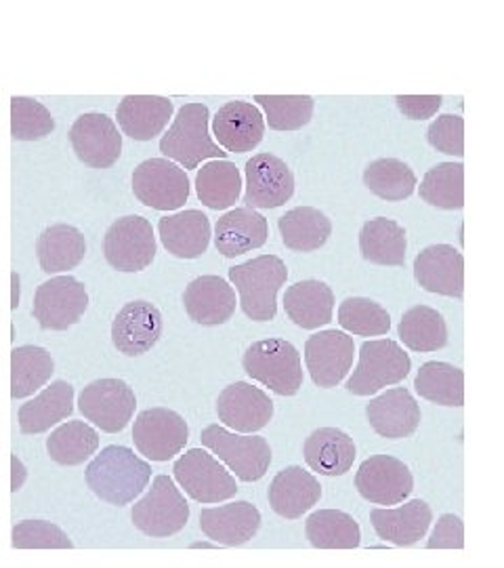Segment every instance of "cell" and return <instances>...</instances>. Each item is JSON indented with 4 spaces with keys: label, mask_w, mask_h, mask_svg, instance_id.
Segmentation results:
<instances>
[{
    "label": "cell",
    "mask_w": 504,
    "mask_h": 568,
    "mask_svg": "<svg viewBox=\"0 0 504 568\" xmlns=\"http://www.w3.org/2000/svg\"><path fill=\"white\" fill-rule=\"evenodd\" d=\"M86 485L110 506L133 504L152 480V466L122 445H110L86 466Z\"/></svg>",
    "instance_id": "obj_1"
},
{
    "label": "cell",
    "mask_w": 504,
    "mask_h": 568,
    "mask_svg": "<svg viewBox=\"0 0 504 568\" xmlns=\"http://www.w3.org/2000/svg\"><path fill=\"white\" fill-rule=\"evenodd\" d=\"M288 278V267L278 255H259L229 270L238 288L240 307L255 323H271L278 314V293Z\"/></svg>",
    "instance_id": "obj_2"
},
{
    "label": "cell",
    "mask_w": 504,
    "mask_h": 568,
    "mask_svg": "<svg viewBox=\"0 0 504 568\" xmlns=\"http://www.w3.org/2000/svg\"><path fill=\"white\" fill-rule=\"evenodd\" d=\"M210 112L204 103H185L168 131L162 135L164 159L182 164L183 169H198L204 161L227 159V152L210 138Z\"/></svg>",
    "instance_id": "obj_3"
},
{
    "label": "cell",
    "mask_w": 504,
    "mask_h": 568,
    "mask_svg": "<svg viewBox=\"0 0 504 568\" xmlns=\"http://www.w3.org/2000/svg\"><path fill=\"white\" fill-rule=\"evenodd\" d=\"M244 373L278 396H297L302 387L301 354L286 339H261L248 345L243 356Z\"/></svg>",
    "instance_id": "obj_4"
},
{
    "label": "cell",
    "mask_w": 504,
    "mask_h": 568,
    "mask_svg": "<svg viewBox=\"0 0 504 568\" xmlns=\"http://www.w3.org/2000/svg\"><path fill=\"white\" fill-rule=\"evenodd\" d=\"M200 440L243 483L261 480L271 466V447L263 436L210 424L202 429Z\"/></svg>",
    "instance_id": "obj_5"
},
{
    "label": "cell",
    "mask_w": 504,
    "mask_h": 568,
    "mask_svg": "<svg viewBox=\"0 0 504 568\" xmlns=\"http://www.w3.org/2000/svg\"><path fill=\"white\" fill-rule=\"evenodd\" d=\"M189 520V504L168 476H156L152 488L131 509V523L145 537L166 539L182 532Z\"/></svg>",
    "instance_id": "obj_6"
},
{
    "label": "cell",
    "mask_w": 504,
    "mask_h": 568,
    "mask_svg": "<svg viewBox=\"0 0 504 568\" xmlns=\"http://www.w3.org/2000/svg\"><path fill=\"white\" fill-rule=\"evenodd\" d=\"M412 361L402 345L393 339H374L360 345V361L347 379V392L353 396H372L383 387L395 386L410 375Z\"/></svg>",
    "instance_id": "obj_7"
},
{
    "label": "cell",
    "mask_w": 504,
    "mask_h": 568,
    "mask_svg": "<svg viewBox=\"0 0 504 568\" xmlns=\"http://www.w3.org/2000/svg\"><path fill=\"white\" fill-rule=\"evenodd\" d=\"M175 480L198 504H219L236 497V476L204 448L185 450L175 466Z\"/></svg>",
    "instance_id": "obj_8"
},
{
    "label": "cell",
    "mask_w": 504,
    "mask_h": 568,
    "mask_svg": "<svg viewBox=\"0 0 504 568\" xmlns=\"http://www.w3.org/2000/svg\"><path fill=\"white\" fill-rule=\"evenodd\" d=\"M154 227L142 215H126L107 227L103 239L105 262L119 272L135 274L156 260Z\"/></svg>",
    "instance_id": "obj_9"
},
{
    "label": "cell",
    "mask_w": 504,
    "mask_h": 568,
    "mask_svg": "<svg viewBox=\"0 0 504 568\" xmlns=\"http://www.w3.org/2000/svg\"><path fill=\"white\" fill-rule=\"evenodd\" d=\"M192 183L182 164L147 159L133 171V194L154 211H177L187 203Z\"/></svg>",
    "instance_id": "obj_10"
},
{
    "label": "cell",
    "mask_w": 504,
    "mask_h": 568,
    "mask_svg": "<svg viewBox=\"0 0 504 568\" xmlns=\"http://www.w3.org/2000/svg\"><path fill=\"white\" fill-rule=\"evenodd\" d=\"M79 408L86 422L105 434H119L133 422L137 396L124 379H97L84 387L79 396Z\"/></svg>",
    "instance_id": "obj_11"
},
{
    "label": "cell",
    "mask_w": 504,
    "mask_h": 568,
    "mask_svg": "<svg viewBox=\"0 0 504 568\" xmlns=\"http://www.w3.org/2000/svg\"><path fill=\"white\" fill-rule=\"evenodd\" d=\"M86 307V286L68 274L55 276L37 288L32 316L44 331H68L81 323Z\"/></svg>",
    "instance_id": "obj_12"
},
{
    "label": "cell",
    "mask_w": 504,
    "mask_h": 568,
    "mask_svg": "<svg viewBox=\"0 0 504 568\" xmlns=\"http://www.w3.org/2000/svg\"><path fill=\"white\" fill-rule=\"evenodd\" d=\"M189 440V426L177 410L154 406L142 410L133 426V443L143 457L164 464L182 455Z\"/></svg>",
    "instance_id": "obj_13"
},
{
    "label": "cell",
    "mask_w": 504,
    "mask_h": 568,
    "mask_svg": "<svg viewBox=\"0 0 504 568\" xmlns=\"http://www.w3.org/2000/svg\"><path fill=\"white\" fill-rule=\"evenodd\" d=\"M356 344L343 331L328 328L313 333L305 342V365L313 384L323 389L343 384L344 377L353 368Z\"/></svg>",
    "instance_id": "obj_14"
},
{
    "label": "cell",
    "mask_w": 504,
    "mask_h": 568,
    "mask_svg": "<svg viewBox=\"0 0 504 568\" xmlns=\"http://www.w3.org/2000/svg\"><path fill=\"white\" fill-rule=\"evenodd\" d=\"M243 203L250 209H278L295 194V175L290 166L276 154L261 152L244 164Z\"/></svg>",
    "instance_id": "obj_15"
},
{
    "label": "cell",
    "mask_w": 504,
    "mask_h": 568,
    "mask_svg": "<svg viewBox=\"0 0 504 568\" xmlns=\"http://www.w3.org/2000/svg\"><path fill=\"white\" fill-rule=\"evenodd\" d=\"M356 488L372 506H398L412 495L414 478L398 457L372 455L358 469Z\"/></svg>",
    "instance_id": "obj_16"
},
{
    "label": "cell",
    "mask_w": 504,
    "mask_h": 568,
    "mask_svg": "<svg viewBox=\"0 0 504 568\" xmlns=\"http://www.w3.org/2000/svg\"><path fill=\"white\" fill-rule=\"evenodd\" d=\"M70 143L81 163L91 169H110L122 154V135L107 114L86 112L70 129Z\"/></svg>",
    "instance_id": "obj_17"
},
{
    "label": "cell",
    "mask_w": 504,
    "mask_h": 568,
    "mask_svg": "<svg viewBox=\"0 0 504 568\" xmlns=\"http://www.w3.org/2000/svg\"><path fill=\"white\" fill-rule=\"evenodd\" d=\"M217 417L223 426L255 434L261 432L274 419V400L261 387L248 382H236L225 387L217 398Z\"/></svg>",
    "instance_id": "obj_18"
},
{
    "label": "cell",
    "mask_w": 504,
    "mask_h": 568,
    "mask_svg": "<svg viewBox=\"0 0 504 568\" xmlns=\"http://www.w3.org/2000/svg\"><path fill=\"white\" fill-rule=\"evenodd\" d=\"M164 321L152 302L137 300L122 305L112 323V344L124 356H143L161 342Z\"/></svg>",
    "instance_id": "obj_19"
},
{
    "label": "cell",
    "mask_w": 504,
    "mask_h": 568,
    "mask_svg": "<svg viewBox=\"0 0 504 568\" xmlns=\"http://www.w3.org/2000/svg\"><path fill=\"white\" fill-rule=\"evenodd\" d=\"M414 278L426 293L461 300L464 295V257L452 244H431L414 260Z\"/></svg>",
    "instance_id": "obj_20"
},
{
    "label": "cell",
    "mask_w": 504,
    "mask_h": 568,
    "mask_svg": "<svg viewBox=\"0 0 504 568\" xmlns=\"http://www.w3.org/2000/svg\"><path fill=\"white\" fill-rule=\"evenodd\" d=\"M370 427L387 440L410 438L421 426V406L405 387H391L366 405Z\"/></svg>",
    "instance_id": "obj_21"
},
{
    "label": "cell",
    "mask_w": 504,
    "mask_h": 568,
    "mask_svg": "<svg viewBox=\"0 0 504 568\" xmlns=\"http://www.w3.org/2000/svg\"><path fill=\"white\" fill-rule=\"evenodd\" d=\"M183 305L187 316L202 326H222L236 314V291L222 276H198L185 286Z\"/></svg>",
    "instance_id": "obj_22"
},
{
    "label": "cell",
    "mask_w": 504,
    "mask_h": 568,
    "mask_svg": "<svg viewBox=\"0 0 504 568\" xmlns=\"http://www.w3.org/2000/svg\"><path fill=\"white\" fill-rule=\"evenodd\" d=\"M213 135L227 154L253 152L265 138V116L253 103L227 102L213 119Z\"/></svg>",
    "instance_id": "obj_23"
},
{
    "label": "cell",
    "mask_w": 504,
    "mask_h": 568,
    "mask_svg": "<svg viewBox=\"0 0 504 568\" xmlns=\"http://www.w3.org/2000/svg\"><path fill=\"white\" fill-rule=\"evenodd\" d=\"M261 511L250 501H232L219 508L200 511V530L223 548H238L257 537Z\"/></svg>",
    "instance_id": "obj_24"
},
{
    "label": "cell",
    "mask_w": 504,
    "mask_h": 568,
    "mask_svg": "<svg viewBox=\"0 0 504 568\" xmlns=\"http://www.w3.org/2000/svg\"><path fill=\"white\" fill-rule=\"evenodd\" d=\"M267 499L280 518L299 520L302 514L320 504L322 485L301 466L284 467L267 488Z\"/></svg>",
    "instance_id": "obj_25"
},
{
    "label": "cell",
    "mask_w": 504,
    "mask_h": 568,
    "mask_svg": "<svg viewBox=\"0 0 504 568\" xmlns=\"http://www.w3.org/2000/svg\"><path fill=\"white\" fill-rule=\"evenodd\" d=\"M374 532L384 544L395 548L416 546L433 523V509L423 499L405 501L398 508H374L370 511Z\"/></svg>",
    "instance_id": "obj_26"
},
{
    "label": "cell",
    "mask_w": 504,
    "mask_h": 568,
    "mask_svg": "<svg viewBox=\"0 0 504 568\" xmlns=\"http://www.w3.org/2000/svg\"><path fill=\"white\" fill-rule=\"evenodd\" d=\"M269 239V224L257 209L238 206L227 211L215 225V246L223 257L234 260L257 251Z\"/></svg>",
    "instance_id": "obj_27"
},
{
    "label": "cell",
    "mask_w": 504,
    "mask_h": 568,
    "mask_svg": "<svg viewBox=\"0 0 504 568\" xmlns=\"http://www.w3.org/2000/svg\"><path fill=\"white\" fill-rule=\"evenodd\" d=\"M158 234L164 248L179 260L202 257L213 236L208 217L198 209L164 215L158 222Z\"/></svg>",
    "instance_id": "obj_28"
},
{
    "label": "cell",
    "mask_w": 504,
    "mask_h": 568,
    "mask_svg": "<svg viewBox=\"0 0 504 568\" xmlns=\"http://www.w3.org/2000/svg\"><path fill=\"white\" fill-rule=\"evenodd\" d=\"M175 105L158 95H126L119 108L116 119L122 133L135 142H152L173 119Z\"/></svg>",
    "instance_id": "obj_29"
},
{
    "label": "cell",
    "mask_w": 504,
    "mask_h": 568,
    "mask_svg": "<svg viewBox=\"0 0 504 568\" xmlns=\"http://www.w3.org/2000/svg\"><path fill=\"white\" fill-rule=\"evenodd\" d=\"M302 455L313 471L322 476H343L353 467L358 448L343 429L320 427L307 436Z\"/></svg>",
    "instance_id": "obj_30"
},
{
    "label": "cell",
    "mask_w": 504,
    "mask_h": 568,
    "mask_svg": "<svg viewBox=\"0 0 504 568\" xmlns=\"http://www.w3.org/2000/svg\"><path fill=\"white\" fill-rule=\"evenodd\" d=\"M284 310L295 325L313 331L332 323L335 293L322 281H299L286 288Z\"/></svg>",
    "instance_id": "obj_31"
},
{
    "label": "cell",
    "mask_w": 504,
    "mask_h": 568,
    "mask_svg": "<svg viewBox=\"0 0 504 568\" xmlns=\"http://www.w3.org/2000/svg\"><path fill=\"white\" fill-rule=\"evenodd\" d=\"M74 413V387L58 379L44 387L39 396L20 406L18 422L21 434L34 436L49 432L51 427L65 422Z\"/></svg>",
    "instance_id": "obj_32"
},
{
    "label": "cell",
    "mask_w": 504,
    "mask_h": 568,
    "mask_svg": "<svg viewBox=\"0 0 504 568\" xmlns=\"http://www.w3.org/2000/svg\"><path fill=\"white\" fill-rule=\"evenodd\" d=\"M37 255L44 274H63L74 270L86 255V241L79 227L53 224L42 230L37 241Z\"/></svg>",
    "instance_id": "obj_33"
},
{
    "label": "cell",
    "mask_w": 504,
    "mask_h": 568,
    "mask_svg": "<svg viewBox=\"0 0 504 568\" xmlns=\"http://www.w3.org/2000/svg\"><path fill=\"white\" fill-rule=\"evenodd\" d=\"M278 230L286 248L295 253H313L332 236V222L316 206H297L278 220Z\"/></svg>",
    "instance_id": "obj_34"
},
{
    "label": "cell",
    "mask_w": 504,
    "mask_h": 568,
    "mask_svg": "<svg viewBox=\"0 0 504 568\" xmlns=\"http://www.w3.org/2000/svg\"><path fill=\"white\" fill-rule=\"evenodd\" d=\"M408 236L395 220L374 217L360 230V253L368 264L402 267L405 264Z\"/></svg>",
    "instance_id": "obj_35"
},
{
    "label": "cell",
    "mask_w": 504,
    "mask_h": 568,
    "mask_svg": "<svg viewBox=\"0 0 504 568\" xmlns=\"http://www.w3.org/2000/svg\"><path fill=\"white\" fill-rule=\"evenodd\" d=\"M196 194L206 209L225 211L240 201L243 173L227 159H215L202 164L196 175Z\"/></svg>",
    "instance_id": "obj_36"
},
{
    "label": "cell",
    "mask_w": 504,
    "mask_h": 568,
    "mask_svg": "<svg viewBox=\"0 0 504 568\" xmlns=\"http://www.w3.org/2000/svg\"><path fill=\"white\" fill-rule=\"evenodd\" d=\"M305 535L316 549H356L362 546L358 520L341 509H318L305 520Z\"/></svg>",
    "instance_id": "obj_37"
},
{
    "label": "cell",
    "mask_w": 504,
    "mask_h": 568,
    "mask_svg": "<svg viewBox=\"0 0 504 568\" xmlns=\"http://www.w3.org/2000/svg\"><path fill=\"white\" fill-rule=\"evenodd\" d=\"M55 373L53 356L41 345H20L11 352V398L21 400L39 392Z\"/></svg>",
    "instance_id": "obj_38"
},
{
    "label": "cell",
    "mask_w": 504,
    "mask_h": 568,
    "mask_svg": "<svg viewBox=\"0 0 504 568\" xmlns=\"http://www.w3.org/2000/svg\"><path fill=\"white\" fill-rule=\"evenodd\" d=\"M398 333L408 349L421 354L438 352L448 345V323L438 310L429 305H414L405 310Z\"/></svg>",
    "instance_id": "obj_39"
},
{
    "label": "cell",
    "mask_w": 504,
    "mask_h": 568,
    "mask_svg": "<svg viewBox=\"0 0 504 568\" xmlns=\"http://www.w3.org/2000/svg\"><path fill=\"white\" fill-rule=\"evenodd\" d=\"M363 185L387 203H402L414 194L419 178L400 159H377L363 169Z\"/></svg>",
    "instance_id": "obj_40"
},
{
    "label": "cell",
    "mask_w": 504,
    "mask_h": 568,
    "mask_svg": "<svg viewBox=\"0 0 504 568\" xmlns=\"http://www.w3.org/2000/svg\"><path fill=\"white\" fill-rule=\"evenodd\" d=\"M100 448L97 429L84 422H68L51 432L47 438V453L60 466L74 467L84 464Z\"/></svg>",
    "instance_id": "obj_41"
},
{
    "label": "cell",
    "mask_w": 504,
    "mask_h": 568,
    "mask_svg": "<svg viewBox=\"0 0 504 568\" xmlns=\"http://www.w3.org/2000/svg\"><path fill=\"white\" fill-rule=\"evenodd\" d=\"M414 387L421 398L433 403V405H464L463 368L450 365V363H440V361L424 363L416 373Z\"/></svg>",
    "instance_id": "obj_42"
},
{
    "label": "cell",
    "mask_w": 504,
    "mask_h": 568,
    "mask_svg": "<svg viewBox=\"0 0 504 568\" xmlns=\"http://www.w3.org/2000/svg\"><path fill=\"white\" fill-rule=\"evenodd\" d=\"M424 203L442 211H461L464 206V164L440 163L424 173L419 185Z\"/></svg>",
    "instance_id": "obj_43"
},
{
    "label": "cell",
    "mask_w": 504,
    "mask_h": 568,
    "mask_svg": "<svg viewBox=\"0 0 504 568\" xmlns=\"http://www.w3.org/2000/svg\"><path fill=\"white\" fill-rule=\"evenodd\" d=\"M339 325L358 337H379L391 328V314L368 297H347L339 305Z\"/></svg>",
    "instance_id": "obj_44"
},
{
    "label": "cell",
    "mask_w": 504,
    "mask_h": 568,
    "mask_svg": "<svg viewBox=\"0 0 504 568\" xmlns=\"http://www.w3.org/2000/svg\"><path fill=\"white\" fill-rule=\"evenodd\" d=\"M255 102L265 110V122L274 131H299L309 124L316 110L309 95H257Z\"/></svg>",
    "instance_id": "obj_45"
},
{
    "label": "cell",
    "mask_w": 504,
    "mask_h": 568,
    "mask_svg": "<svg viewBox=\"0 0 504 568\" xmlns=\"http://www.w3.org/2000/svg\"><path fill=\"white\" fill-rule=\"evenodd\" d=\"M55 131V119L37 100H11V135L16 142H39Z\"/></svg>",
    "instance_id": "obj_46"
},
{
    "label": "cell",
    "mask_w": 504,
    "mask_h": 568,
    "mask_svg": "<svg viewBox=\"0 0 504 568\" xmlns=\"http://www.w3.org/2000/svg\"><path fill=\"white\" fill-rule=\"evenodd\" d=\"M16 549H72L74 544L63 528L47 520H23L13 527Z\"/></svg>",
    "instance_id": "obj_47"
},
{
    "label": "cell",
    "mask_w": 504,
    "mask_h": 568,
    "mask_svg": "<svg viewBox=\"0 0 504 568\" xmlns=\"http://www.w3.org/2000/svg\"><path fill=\"white\" fill-rule=\"evenodd\" d=\"M426 142L448 156H464V121L456 114H442L429 124Z\"/></svg>",
    "instance_id": "obj_48"
},
{
    "label": "cell",
    "mask_w": 504,
    "mask_h": 568,
    "mask_svg": "<svg viewBox=\"0 0 504 568\" xmlns=\"http://www.w3.org/2000/svg\"><path fill=\"white\" fill-rule=\"evenodd\" d=\"M429 549H463L464 525L463 520L454 514H442L435 523V528L426 541Z\"/></svg>",
    "instance_id": "obj_49"
},
{
    "label": "cell",
    "mask_w": 504,
    "mask_h": 568,
    "mask_svg": "<svg viewBox=\"0 0 504 568\" xmlns=\"http://www.w3.org/2000/svg\"><path fill=\"white\" fill-rule=\"evenodd\" d=\"M395 102L405 119L426 121L438 114L444 98L442 95H398Z\"/></svg>",
    "instance_id": "obj_50"
},
{
    "label": "cell",
    "mask_w": 504,
    "mask_h": 568,
    "mask_svg": "<svg viewBox=\"0 0 504 568\" xmlns=\"http://www.w3.org/2000/svg\"><path fill=\"white\" fill-rule=\"evenodd\" d=\"M11 469H13V474H11V490L18 493V490L23 487L25 478H28V469L21 464V459L18 455H11Z\"/></svg>",
    "instance_id": "obj_51"
},
{
    "label": "cell",
    "mask_w": 504,
    "mask_h": 568,
    "mask_svg": "<svg viewBox=\"0 0 504 568\" xmlns=\"http://www.w3.org/2000/svg\"><path fill=\"white\" fill-rule=\"evenodd\" d=\"M20 305V274H11V310H18Z\"/></svg>",
    "instance_id": "obj_52"
},
{
    "label": "cell",
    "mask_w": 504,
    "mask_h": 568,
    "mask_svg": "<svg viewBox=\"0 0 504 568\" xmlns=\"http://www.w3.org/2000/svg\"><path fill=\"white\" fill-rule=\"evenodd\" d=\"M192 549H215L219 548L215 541H196V544H192L189 546Z\"/></svg>",
    "instance_id": "obj_53"
}]
</instances>
